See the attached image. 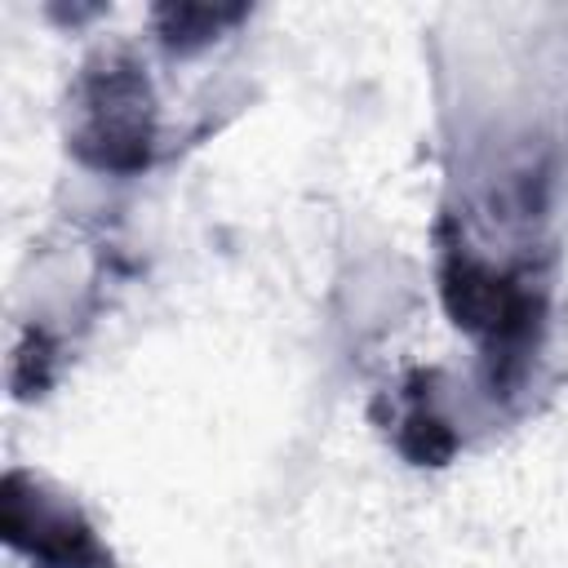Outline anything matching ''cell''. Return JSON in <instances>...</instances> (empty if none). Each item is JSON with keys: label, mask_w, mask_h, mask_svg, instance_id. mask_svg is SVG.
Returning a JSON list of instances; mask_svg holds the SVG:
<instances>
[{"label": "cell", "mask_w": 568, "mask_h": 568, "mask_svg": "<svg viewBox=\"0 0 568 568\" xmlns=\"http://www.w3.org/2000/svg\"><path fill=\"white\" fill-rule=\"evenodd\" d=\"M430 386H435V373H413L408 382V408L399 417V430H395V444L417 462V466H444L457 448V435L448 430V417L430 404Z\"/></svg>", "instance_id": "obj_4"}, {"label": "cell", "mask_w": 568, "mask_h": 568, "mask_svg": "<svg viewBox=\"0 0 568 568\" xmlns=\"http://www.w3.org/2000/svg\"><path fill=\"white\" fill-rule=\"evenodd\" d=\"M155 18L164 22L160 27L164 49L169 53H191V49L213 40L217 22H235L240 9H195V4H182V9H155Z\"/></svg>", "instance_id": "obj_5"}, {"label": "cell", "mask_w": 568, "mask_h": 568, "mask_svg": "<svg viewBox=\"0 0 568 568\" xmlns=\"http://www.w3.org/2000/svg\"><path fill=\"white\" fill-rule=\"evenodd\" d=\"M4 541L40 568H111V550L98 541L84 510L31 470H9L0 488Z\"/></svg>", "instance_id": "obj_3"}, {"label": "cell", "mask_w": 568, "mask_h": 568, "mask_svg": "<svg viewBox=\"0 0 568 568\" xmlns=\"http://www.w3.org/2000/svg\"><path fill=\"white\" fill-rule=\"evenodd\" d=\"M71 106V146L80 160L111 173L146 169L155 142V98L129 53H98L84 62Z\"/></svg>", "instance_id": "obj_1"}, {"label": "cell", "mask_w": 568, "mask_h": 568, "mask_svg": "<svg viewBox=\"0 0 568 568\" xmlns=\"http://www.w3.org/2000/svg\"><path fill=\"white\" fill-rule=\"evenodd\" d=\"M444 302L457 328L488 346V359L510 377L532 342V324L541 302L519 275H506L466 248H448L444 257Z\"/></svg>", "instance_id": "obj_2"}]
</instances>
